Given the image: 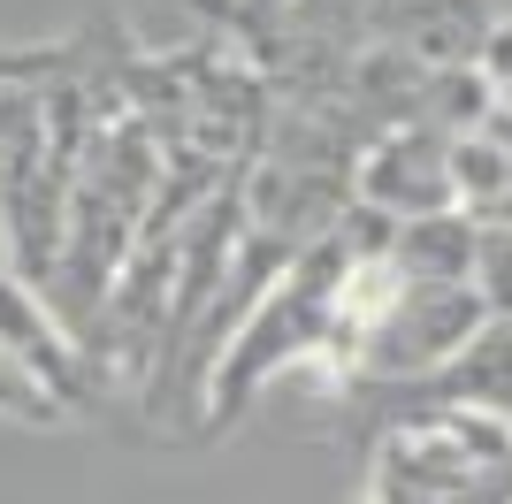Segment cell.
<instances>
[{"label": "cell", "mask_w": 512, "mask_h": 504, "mask_svg": "<svg viewBox=\"0 0 512 504\" xmlns=\"http://www.w3.org/2000/svg\"><path fill=\"white\" fill-rule=\"evenodd\" d=\"M337 336H344V237L329 222L283 260V275L253 298V314L222 336L207 420L214 428L237 420L283 367H337Z\"/></svg>", "instance_id": "cell-1"}, {"label": "cell", "mask_w": 512, "mask_h": 504, "mask_svg": "<svg viewBox=\"0 0 512 504\" xmlns=\"http://www.w3.org/2000/svg\"><path fill=\"white\" fill-rule=\"evenodd\" d=\"M360 504H512V420L421 398L375 436Z\"/></svg>", "instance_id": "cell-2"}, {"label": "cell", "mask_w": 512, "mask_h": 504, "mask_svg": "<svg viewBox=\"0 0 512 504\" xmlns=\"http://www.w3.org/2000/svg\"><path fill=\"white\" fill-rule=\"evenodd\" d=\"M490 321L482 283H421V275H390V291L375 298V314L352 329L344 375L352 390H421L459 359L474 329Z\"/></svg>", "instance_id": "cell-3"}, {"label": "cell", "mask_w": 512, "mask_h": 504, "mask_svg": "<svg viewBox=\"0 0 512 504\" xmlns=\"http://www.w3.org/2000/svg\"><path fill=\"white\" fill-rule=\"evenodd\" d=\"M451 130L444 115H406L390 123L375 146L352 161V199L390 222L406 214H436V207H459V184H451Z\"/></svg>", "instance_id": "cell-4"}, {"label": "cell", "mask_w": 512, "mask_h": 504, "mask_svg": "<svg viewBox=\"0 0 512 504\" xmlns=\"http://www.w3.org/2000/svg\"><path fill=\"white\" fill-rule=\"evenodd\" d=\"M0 352L16 359V367L39 382L62 413H77V405H85V382H92V375H85V336L69 329L62 306L46 298V283H31L16 260L0 268Z\"/></svg>", "instance_id": "cell-5"}, {"label": "cell", "mask_w": 512, "mask_h": 504, "mask_svg": "<svg viewBox=\"0 0 512 504\" xmlns=\"http://www.w3.org/2000/svg\"><path fill=\"white\" fill-rule=\"evenodd\" d=\"M421 398H451V405H482V413L512 420V314H490L482 329L459 344L436 382H421Z\"/></svg>", "instance_id": "cell-6"}, {"label": "cell", "mask_w": 512, "mask_h": 504, "mask_svg": "<svg viewBox=\"0 0 512 504\" xmlns=\"http://www.w3.org/2000/svg\"><path fill=\"white\" fill-rule=\"evenodd\" d=\"M0 420H23V428H54V420H69V413H62L54 398H46V390H39L31 375H23L16 359L0 352Z\"/></svg>", "instance_id": "cell-7"}, {"label": "cell", "mask_w": 512, "mask_h": 504, "mask_svg": "<svg viewBox=\"0 0 512 504\" xmlns=\"http://www.w3.org/2000/svg\"><path fill=\"white\" fill-rule=\"evenodd\" d=\"M8 260H16V245H8V222H0V268H8Z\"/></svg>", "instance_id": "cell-8"}]
</instances>
